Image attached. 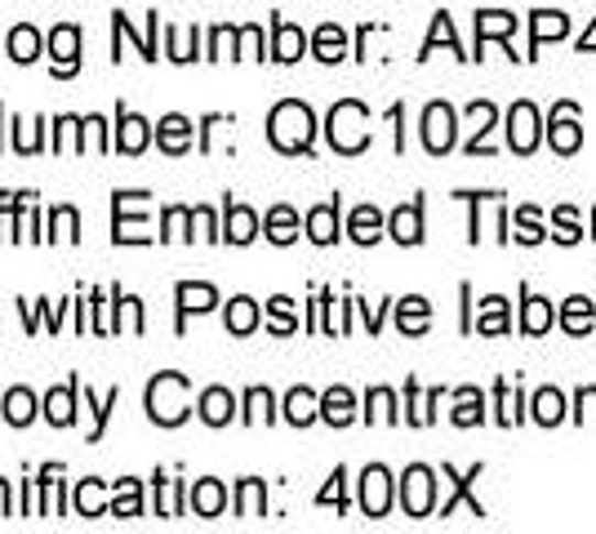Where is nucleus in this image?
I'll use <instances>...</instances> for the list:
<instances>
[{"label": "nucleus", "mask_w": 596, "mask_h": 534, "mask_svg": "<svg viewBox=\"0 0 596 534\" xmlns=\"http://www.w3.org/2000/svg\"><path fill=\"white\" fill-rule=\"evenodd\" d=\"M312 134H316V117H312V107L299 102V98H285L272 107V117H268V139L277 152H307L312 148Z\"/></svg>", "instance_id": "nucleus-1"}, {"label": "nucleus", "mask_w": 596, "mask_h": 534, "mask_svg": "<svg viewBox=\"0 0 596 534\" xmlns=\"http://www.w3.org/2000/svg\"><path fill=\"white\" fill-rule=\"evenodd\" d=\"M329 148L343 152V156H356V152H366L370 148V112H366V102H356V98H343L329 107Z\"/></svg>", "instance_id": "nucleus-2"}, {"label": "nucleus", "mask_w": 596, "mask_h": 534, "mask_svg": "<svg viewBox=\"0 0 596 534\" xmlns=\"http://www.w3.org/2000/svg\"><path fill=\"white\" fill-rule=\"evenodd\" d=\"M187 374H156L152 383H148V414L161 423V427H174V423H183L187 418Z\"/></svg>", "instance_id": "nucleus-3"}, {"label": "nucleus", "mask_w": 596, "mask_h": 534, "mask_svg": "<svg viewBox=\"0 0 596 534\" xmlns=\"http://www.w3.org/2000/svg\"><path fill=\"white\" fill-rule=\"evenodd\" d=\"M458 143V112L449 102H427L423 107V148L432 156H445Z\"/></svg>", "instance_id": "nucleus-4"}, {"label": "nucleus", "mask_w": 596, "mask_h": 534, "mask_svg": "<svg viewBox=\"0 0 596 534\" xmlns=\"http://www.w3.org/2000/svg\"><path fill=\"white\" fill-rule=\"evenodd\" d=\"M401 508L405 516H432L436 508V472L423 464H410L401 477Z\"/></svg>", "instance_id": "nucleus-5"}, {"label": "nucleus", "mask_w": 596, "mask_h": 534, "mask_svg": "<svg viewBox=\"0 0 596 534\" xmlns=\"http://www.w3.org/2000/svg\"><path fill=\"white\" fill-rule=\"evenodd\" d=\"M539 139H543L539 107H534L530 98L512 102V107H508V148H512V152H521V156H530V152L539 148Z\"/></svg>", "instance_id": "nucleus-6"}, {"label": "nucleus", "mask_w": 596, "mask_h": 534, "mask_svg": "<svg viewBox=\"0 0 596 534\" xmlns=\"http://www.w3.org/2000/svg\"><path fill=\"white\" fill-rule=\"evenodd\" d=\"M548 143L556 156H574L583 148V126H578V107L574 102H556L548 117Z\"/></svg>", "instance_id": "nucleus-7"}, {"label": "nucleus", "mask_w": 596, "mask_h": 534, "mask_svg": "<svg viewBox=\"0 0 596 534\" xmlns=\"http://www.w3.org/2000/svg\"><path fill=\"white\" fill-rule=\"evenodd\" d=\"M361 508H366V516H388V508H392V477H388L383 464H370L361 472Z\"/></svg>", "instance_id": "nucleus-8"}, {"label": "nucleus", "mask_w": 596, "mask_h": 534, "mask_svg": "<svg viewBox=\"0 0 596 534\" xmlns=\"http://www.w3.org/2000/svg\"><path fill=\"white\" fill-rule=\"evenodd\" d=\"M134 209V192H116V246H134V241H152V232H148V224L139 219V214H130Z\"/></svg>", "instance_id": "nucleus-9"}, {"label": "nucleus", "mask_w": 596, "mask_h": 534, "mask_svg": "<svg viewBox=\"0 0 596 534\" xmlns=\"http://www.w3.org/2000/svg\"><path fill=\"white\" fill-rule=\"evenodd\" d=\"M517 14H508V10H481V14H476V50H481V54H476V58H486V41H503L508 45V36L517 32ZM512 50V45H508Z\"/></svg>", "instance_id": "nucleus-10"}, {"label": "nucleus", "mask_w": 596, "mask_h": 534, "mask_svg": "<svg viewBox=\"0 0 596 534\" xmlns=\"http://www.w3.org/2000/svg\"><path fill=\"white\" fill-rule=\"evenodd\" d=\"M565 36H570V19L561 10H534L530 14V54L525 58H534V50H543L548 41H565Z\"/></svg>", "instance_id": "nucleus-11"}, {"label": "nucleus", "mask_w": 596, "mask_h": 534, "mask_svg": "<svg viewBox=\"0 0 596 534\" xmlns=\"http://www.w3.org/2000/svg\"><path fill=\"white\" fill-rule=\"evenodd\" d=\"M50 54H54V72H58V76H72L76 63H80V32H76L72 23L54 28V32H50Z\"/></svg>", "instance_id": "nucleus-12"}, {"label": "nucleus", "mask_w": 596, "mask_h": 534, "mask_svg": "<svg viewBox=\"0 0 596 534\" xmlns=\"http://www.w3.org/2000/svg\"><path fill=\"white\" fill-rule=\"evenodd\" d=\"M481 472H486L481 464H476V468H467L463 477H458L454 468H445V477L454 481V490H449V499L441 503V516H449V512H454L458 503H467V508H472V516H486V508H481V499H472V481H476V477H481Z\"/></svg>", "instance_id": "nucleus-13"}, {"label": "nucleus", "mask_w": 596, "mask_h": 534, "mask_svg": "<svg viewBox=\"0 0 596 534\" xmlns=\"http://www.w3.org/2000/svg\"><path fill=\"white\" fill-rule=\"evenodd\" d=\"M556 326V307L530 290H521V330L525 335H548Z\"/></svg>", "instance_id": "nucleus-14"}, {"label": "nucleus", "mask_w": 596, "mask_h": 534, "mask_svg": "<svg viewBox=\"0 0 596 534\" xmlns=\"http://www.w3.org/2000/svg\"><path fill=\"white\" fill-rule=\"evenodd\" d=\"M388 232H392L401 246H419V241H423V200H410V205L392 209Z\"/></svg>", "instance_id": "nucleus-15"}, {"label": "nucleus", "mask_w": 596, "mask_h": 534, "mask_svg": "<svg viewBox=\"0 0 596 534\" xmlns=\"http://www.w3.org/2000/svg\"><path fill=\"white\" fill-rule=\"evenodd\" d=\"M472 330H476V335H508V330H512V320H508V298H503V294L481 298V316L472 320Z\"/></svg>", "instance_id": "nucleus-16"}, {"label": "nucleus", "mask_w": 596, "mask_h": 534, "mask_svg": "<svg viewBox=\"0 0 596 534\" xmlns=\"http://www.w3.org/2000/svg\"><path fill=\"white\" fill-rule=\"evenodd\" d=\"M227 232V241L231 246H250L254 237H259V214L250 209V205H227V224H223Z\"/></svg>", "instance_id": "nucleus-17"}, {"label": "nucleus", "mask_w": 596, "mask_h": 534, "mask_svg": "<svg viewBox=\"0 0 596 534\" xmlns=\"http://www.w3.org/2000/svg\"><path fill=\"white\" fill-rule=\"evenodd\" d=\"M592 326H596V303H592L587 294L565 298V307H561V330H565V335H587Z\"/></svg>", "instance_id": "nucleus-18"}, {"label": "nucleus", "mask_w": 596, "mask_h": 534, "mask_svg": "<svg viewBox=\"0 0 596 534\" xmlns=\"http://www.w3.org/2000/svg\"><path fill=\"white\" fill-rule=\"evenodd\" d=\"M307 237H312L316 246H334V241H338V196L325 200V205H316V209L307 214Z\"/></svg>", "instance_id": "nucleus-19"}, {"label": "nucleus", "mask_w": 596, "mask_h": 534, "mask_svg": "<svg viewBox=\"0 0 596 534\" xmlns=\"http://www.w3.org/2000/svg\"><path fill=\"white\" fill-rule=\"evenodd\" d=\"M347 232H351V241H356V246H375V241L383 237V214H379L375 205H356V209H351Z\"/></svg>", "instance_id": "nucleus-20"}, {"label": "nucleus", "mask_w": 596, "mask_h": 534, "mask_svg": "<svg viewBox=\"0 0 596 534\" xmlns=\"http://www.w3.org/2000/svg\"><path fill=\"white\" fill-rule=\"evenodd\" d=\"M397 326H401V335H423V330L432 326V303L419 298V294L401 298V303H397Z\"/></svg>", "instance_id": "nucleus-21"}, {"label": "nucleus", "mask_w": 596, "mask_h": 534, "mask_svg": "<svg viewBox=\"0 0 596 534\" xmlns=\"http://www.w3.org/2000/svg\"><path fill=\"white\" fill-rule=\"evenodd\" d=\"M272 58H281V63H299L303 58V50H307V36L294 28V23H285V19H277L272 23Z\"/></svg>", "instance_id": "nucleus-22"}, {"label": "nucleus", "mask_w": 596, "mask_h": 534, "mask_svg": "<svg viewBox=\"0 0 596 534\" xmlns=\"http://www.w3.org/2000/svg\"><path fill=\"white\" fill-rule=\"evenodd\" d=\"M454 423H458V427L486 423V392H481V388H458V392H454Z\"/></svg>", "instance_id": "nucleus-23"}, {"label": "nucleus", "mask_w": 596, "mask_h": 534, "mask_svg": "<svg viewBox=\"0 0 596 534\" xmlns=\"http://www.w3.org/2000/svg\"><path fill=\"white\" fill-rule=\"evenodd\" d=\"M76 392H80V379H72L67 388H54V392L45 396V418H50L54 427H67V423L76 418Z\"/></svg>", "instance_id": "nucleus-24"}, {"label": "nucleus", "mask_w": 596, "mask_h": 534, "mask_svg": "<svg viewBox=\"0 0 596 534\" xmlns=\"http://www.w3.org/2000/svg\"><path fill=\"white\" fill-rule=\"evenodd\" d=\"M321 418L334 423V427H347V423L356 418V396H351L347 388H329V392L321 396Z\"/></svg>", "instance_id": "nucleus-25"}, {"label": "nucleus", "mask_w": 596, "mask_h": 534, "mask_svg": "<svg viewBox=\"0 0 596 534\" xmlns=\"http://www.w3.org/2000/svg\"><path fill=\"white\" fill-rule=\"evenodd\" d=\"M174 294H178V326H183V316H187V312H209V307L218 303V290H214V285H201V281H196V285L183 281Z\"/></svg>", "instance_id": "nucleus-26"}, {"label": "nucleus", "mask_w": 596, "mask_h": 534, "mask_svg": "<svg viewBox=\"0 0 596 534\" xmlns=\"http://www.w3.org/2000/svg\"><path fill=\"white\" fill-rule=\"evenodd\" d=\"M231 414H236V396H231L227 388H209V392H201V418H205L209 427H223Z\"/></svg>", "instance_id": "nucleus-27"}, {"label": "nucleus", "mask_w": 596, "mask_h": 534, "mask_svg": "<svg viewBox=\"0 0 596 534\" xmlns=\"http://www.w3.org/2000/svg\"><path fill=\"white\" fill-rule=\"evenodd\" d=\"M156 139H161V148H165L170 156H178V152L192 148V121H187V117H165V121L156 126Z\"/></svg>", "instance_id": "nucleus-28"}, {"label": "nucleus", "mask_w": 596, "mask_h": 534, "mask_svg": "<svg viewBox=\"0 0 596 534\" xmlns=\"http://www.w3.org/2000/svg\"><path fill=\"white\" fill-rule=\"evenodd\" d=\"M436 401H441V388H432V392L423 396L414 379L405 383V418H410L414 427H427V423H432V405H436Z\"/></svg>", "instance_id": "nucleus-29"}, {"label": "nucleus", "mask_w": 596, "mask_h": 534, "mask_svg": "<svg viewBox=\"0 0 596 534\" xmlns=\"http://www.w3.org/2000/svg\"><path fill=\"white\" fill-rule=\"evenodd\" d=\"M285 418H290L294 427H307L312 418H321V396L307 392V388H294V392L285 396Z\"/></svg>", "instance_id": "nucleus-30"}, {"label": "nucleus", "mask_w": 596, "mask_h": 534, "mask_svg": "<svg viewBox=\"0 0 596 534\" xmlns=\"http://www.w3.org/2000/svg\"><path fill=\"white\" fill-rule=\"evenodd\" d=\"M148 139H152L148 121H143V117H134V112H121V134H116V148L130 152V156H139V152L148 148Z\"/></svg>", "instance_id": "nucleus-31"}, {"label": "nucleus", "mask_w": 596, "mask_h": 534, "mask_svg": "<svg viewBox=\"0 0 596 534\" xmlns=\"http://www.w3.org/2000/svg\"><path fill=\"white\" fill-rule=\"evenodd\" d=\"M495 405H499V423L503 427H512V423H521V405H525V396H521V388L517 383H508V379H499L495 383Z\"/></svg>", "instance_id": "nucleus-32"}, {"label": "nucleus", "mask_w": 596, "mask_h": 534, "mask_svg": "<svg viewBox=\"0 0 596 534\" xmlns=\"http://www.w3.org/2000/svg\"><path fill=\"white\" fill-rule=\"evenodd\" d=\"M530 410H534V423L556 427V423L565 418V396H561L556 388H539V392H534V401H530Z\"/></svg>", "instance_id": "nucleus-33"}, {"label": "nucleus", "mask_w": 596, "mask_h": 534, "mask_svg": "<svg viewBox=\"0 0 596 534\" xmlns=\"http://www.w3.org/2000/svg\"><path fill=\"white\" fill-rule=\"evenodd\" d=\"M312 50H316V58H321V63H338V58L347 54V32H343L338 23H325V28L316 32Z\"/></svg>", "instance_id": "nucleus-34"}, {"label": "nucleus", "mask_w": 596, "mask_h": 534, "mask_svg": "<svg viewBox=\"0 0 596 534\" xmlns=\"http://www.w3.org/2000/svg\"><path fill=\"white\" fill-rule=\"evenodd\" d=\"M223 503H227V490H223L214 477H205V481H196V486H192V508H196L201 516H218V512H223Z\"/></svg>", "instance_id": "nucleus-35"}, {"label": "nucleus", "mask_w": 596, "mask_h": 534, "mask_svg": "<svg viewBox=\"0 0 596 534\" xmlns=\"http://www.w3.org/2000/svg\"><path fill=\"white\" fill-rule=\"evenodd\" d=\"M254 326H259V303L246 298V294L231 298V303H227V330H231V335H250Z\"/></svg>", "instance_id": "nucleus-36"}, {"label": "nucleus", "mask_w": 596, "mask_h": 534, "mask_svg": "<svg viewBox=\"0 0 596 534\" xmlns=\"http://www.w3.org/2000/svg\"><path fill=\"white\" fill-rule=\"evenodd\" d=\"M512 228H517L512 237H517L521 246H539V241L548 237V232H543V219H539V209H534V205H521V209L512 214Z\"/></svg>", "instance_id": "nucleus-37"}, {"label": "nucleus", "mask_w": 596, "mask_h": 534, "mask_svg": "<svg viewBox=\"0 0 596 534\" xmlns=\"http://www.w3.org/2000/svg\"><path fill=\"white\" fill-rule=\"evenodd\" d=\"M6 54H10V58H19V63H32V58L41 54V32H36V28H28V23H23V28H14V32H10V41H6Z\"/></svg>", "instance_id": "nucleus-38"}, {"label": "nucleus", "mask_w": 596, "mask_h": 534, "mask_svg": "<svg viewBox=\"0 0 596 534\" xmlns=\"http://www.w3.org/2000/svg\"><path fill=\"white\" fill-rule=\"evenodd\" d=\"M268 237H272L277 246H290V241L299 237V214H294L290 205H277V209L268 214Z\"/></svg>", "instance_id": "nucleus-39"}, {"label": "nucleus", "mask_w": 596, "mask_h": 534, "mask_svg": "<svg viewBox=\"0 0 596 534\" xmlns=\"http://www.w3.org/2000/svg\"><path fill=\"white\" fill-rule=\"evenodd\" d=\"M263 508H268L263 481L259 477H246L241 481V499H236V516H263Z\"/></svg>", "instance_id": "nucleus-40"}, {"label": "nucleus", "mask_w": 596, "mask_h": 534, "mask_svg": "<svg viewBox=\"0 0 596 534\" xmlns=\"http://www.w3.org/2000/svg\"><path fill=\"white\" fill-rule=\"evenodd\" d=\"M366 418H370V423H397V418H401L392 388H375V392L366 396Z\"/></svg>", "instance_id": "nucleus-41"}, {"label": "nucleus", "mask_w": 596, "mask_h": 534, "mask_svg": "<svg viewBox=\"0 0 596 534\" xmlns=\"http://www.w3.org/2000/svg\"><path fill=\"white\" fill-rule=\"evenodd\" d=\"M552 237H556L561 246H578L583 228H578V209H574V205H561V209L552 214Z\"/></svg>", "instance_id": "nucleus-42"}, {"label": "nucleus", "mask_w": 596, "mask_h": 534, "mask_svg": "<svg viewBox=\"0 0 596 534\" xmlns=\"http://www.w3.org/2000/svg\"><path fill=\"white\" fill-rule=\"evenodd\" d=\"M111 512L116 516H139L143 512V499H139V481H116V499H111Z\"/></svg>", "instance_id": "nucleus-43"}, {"label": "nucleus", "mask_w": 596, "mask_h": 534, "mask_svg": "<svg viewBox=\"0 0 596 534\" xmlns=\"http://www.w3.org/2000/svg\"><path fill=\"white\" fill-rule=\"evenodd\" d=\"M436 45H449L458 58H467V54L458 50V36H454V23H449V14H436V19H432V36H427V45H423V54H419V58H427Z\"/></svg>", "instance_id": "nucleus-44"}, {"label": "nucleus", "mask_w": 596, "mask_h": 534, "mask_svg": "<svg viewBox=\"0 0 596 534\" xmlns=\"http://www.w3.org/2000/svg\"><path fill=\"white\" fill-rule=\"evenodd\" d=\"M32 414H36V396H32L28 388H14V392L6 396V418H10L14 427H23V423H32Z\"/></svg>", "instance_id": "nucleus-45"}, {"label": "nucleus", "mask_w": 596, "mask_h": 534, "mask_svg": "<svg viewBox=\"0 0 596 534\" xmlns=\"http://www.w3.org/2000/svg\"><path fill=\"white\" fill-rule=\"evenodd\" d=\"M268 312H272V335H294V330H299V320H294V303H290L285 294H277V298L268 303Z\"/></svg>", "instance_id": "nucleus-46"}, {"label": "nucleus", "mask_w": 596, "mask_h": 534, "mask_svg": "<svg viewBox=\"0 0 596 534\" xmlns=\"http://www.w3.org/2000/svg\"><path fill=\"white\" fill-rule=\"evenodd\" d=\"M246 423H272V392L268 388L246 392Z\"/></svg>", "instance_id": "nucleus-47"}, {"label": "nucleus", "mask_w": 596, "mask_h": 534, "mask_svg": "<svg viewBox=\"0 0 596 534\" xmlns=\"http://www.w3.org/2000/svg\"><path fill=\"white\" fill-rule=\"evenodd\" d=\"M76 512L80 516H102V481H80L76 486Z\"/></svg>", "instance_id": "nucleus-48"}, {"label": "nucleus", "mask_w": 596, "mask_h": 534, "mask_svg": "<svg viewBox=\"0 0 596 534\" xmlns=\"http://www.w3.org/2000/svg\"><path fill=\"white\" fill-rule=\"evenodd\" d=\"M50 224H54V241H76V228H80V219H76V209L72 205H58L54 214H50Z\"/></svg>", "instance_id": "nucleus-49"}, {"label": "nucleus", "mask_w": 596, "mask_h": 534, "mask_svg": "<svg viewBox=\"0 0 596 534\" xmlns=\"http://www.w3.org/2000/svg\"><path fill=\"white\" fill-rule=\"evenodd\" d=\"M121 401V388H111L107 396H102V405H94V396H89V388H85V405L94 410V433H89V442H98L102 437V423H107V414H111V405Z\"/></svg>", "instance_id": "nucleus-50"}, {"label": "nucleus", "mask_w": 596, "mask_h": 534, "mask_svg": "<svg viewBox=\"0 0 596 534\" xmlns=\"http://www.w3.org/2000/svg\"><path fill=\"white\" fill-rule=\"evenodd\" d=\"M192 219H196V214H192V209H183V205L165 209V232H161V241H178V237H192V232H183Z\"/></svg>", "instance_id": "nucleus-51"}, {"label": "nucleus", "mask_w": 596, "mask_h": 534, "mask_svg": "<svg viewBox=\"0 0 596 534\" xmlns=\"http://www.w3.org/2000/svg\"><path fill=\"white\" fill-rule=\"evenodd\" d=\"M236 58H263V28L236 32Z\"/></svg>", "instance_id": "nucleus-52"}, {"label": "nucleus", "mask_w": 596, "mask_h": 534, "mask_svg": "<svg viewBox=\"0 0 596 534\" xmlns=\"http://www.w3.org/2000/svg\"><path fill=\"white\" fill-rule=\"evenodd\" d=\"M343 481H347V472H343V468H334V477H329V486H325V490L316 494V503H321V508H325V503H334V508L343 512V508H347V494H343Z\"/></svg>", "instance_id": "nucleus-53"}, {"label": "nucleus", "mask_w": 596, "mask_h": 534, "mask_svg": "<svg viewBox=\"0 0 596 534\" xmlns=\"http://www.w3.org/2000/svg\"><path fill=\"white\" fill-rule=\"evenodd\" d=\"M236 58V32L231 28H214V36H209V54L205 58Z\"/></svg>", "instance_id": "nucleus-54"}, {"label": "nucleus", "mask_w": 596, "mask_h": 534, "mask_svg": "<svg viewBox=\"0 0 596 534\" xmlns=\"http://www.w3.org/2000/svg\"><path fill=\"white\" fill-rule=\"evenodd\" d=\"M170 58H174V63L196 58V41L187 45V32H183V28H170Z\"/></svg>", "instance_id": "nucleus-55"}, {"label": "nucleus", "mask_w": 596, "mask_h": 534, "mask_svg": "<svg viewBox=\"0 0 596 534\" xmlns=\"http://www.w3.org/2000/svg\"><path fill=\"white\" fill-rule=\"evenodd\" d=\"M192 214H196V228L205 232V241H218V237H223V232H218V224H214V214H209V209H192Z\"/></svg>", "instance_id": "nucleus-56"}, {"label": "nucleus", "mask_w": 596, "mask_h": 534, "mask_svg": "<svg viewBox=\"0 0 596 534\" xmlns=\"http://www.w3.org/2000/svg\"><path fill=\"white\" fill-rule=\"evenodd\" d=\"M587 414H592V418H596V388H578V414H574V418H578V423H583V418H587Z\"/></svg>", "instance_id": "nucleus-57"}, {"label": "nucleus", "mask_w": 596, "mask_h": 534, "mask_svg": "<svg viewBox=\"0 0 596 534\" xmlns=\"http://www.w3.org/2000/svg\"><path fill=\"white\" fill-rule=\"evenodd\" d=\"M578 54H592V58H596V19H592V28L578 36Z\"/></svg>", "instance_id": "nucleus-58"}, {"label": "nucleus", "mask_w": 596, "mask_h": 534, "mask_svg": "<svg viewBox=\"0 0 596 534\" xmlns=\"http://www.w3.org/2000/svg\"><path fill=\"white\" fill-rule=\"evenodd\" d=\"M0 516H10V481H0Z\"/></svg>", "instance_id": "nucleus-59"}, {"label": "nucleus", "mask_w": 596, "mask_h": 534, "mask_svg": "<svg viewBox=\"0 0 596 534\" xmlns=\"http://www.w3.org/2000/svg\"><path fill=\"white\" fill-rule=\"evenodd\" d=\"M592 237H596V209H592Z\"/></svg>", "instance_id": "nucleus-60"}]
</instances>
